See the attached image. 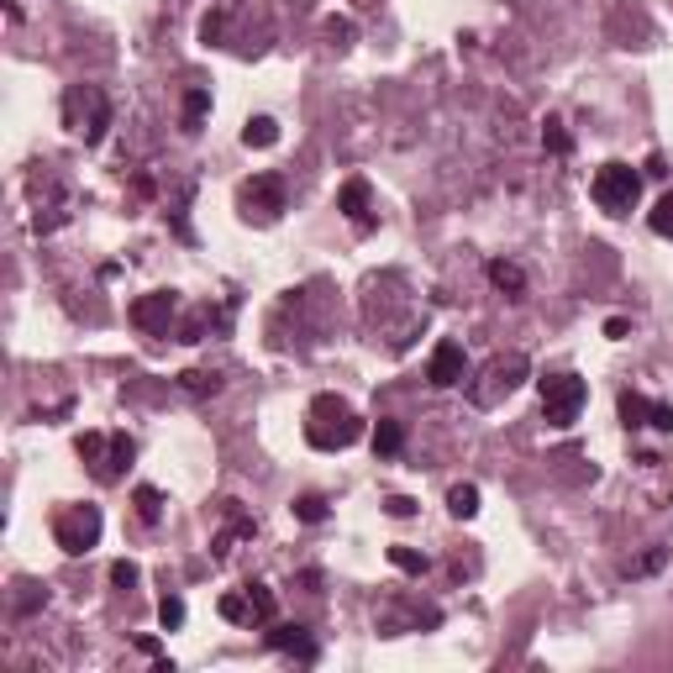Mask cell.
<instances>
[{"instance_id":"6da1fadb","label":"cell","mask_w":673,"mask_h":673,"mask_svg":"<svg viewBox=\"0 0 673 673\" xmlns=\"http://www.w3.org/2000/svg\"><path fill=\"white\" fill-rule=\"evenodd\" d=\"M358 436H363V421H358V410L342 395L311 400V410H306V442L316 453H342V447H353Z\"/></svg>"},{"instance_id":"7a4b0ae2","label":"cell","mask_w":673,"mask_h":673,"mask_svg":"<svg viewBox=\"0 0 673 673\" xmlns=\"http://www.w3.org/2000/svg\"><path fill=\"white\" fill-rule=\"evenodd\" d=\"M64 126H74L84 137V148H95L111 126V95L100 84H69L64 90Z\"/></svg>"},{"instance_id":"3957f363","label":"cell","mask_w":673,"mask_h":673,"mask_svg":"<svg viewBox=\"0 0 673 673\" xmlns=\"http://www.w3.org/2000/svg\"><path fill=\"white\" fill-rule=\"evenodd\" d=\"M590 195H594V205H600V211H610V216H626L636 200H642V174H636L632 163L610 159V163H600V168H594Z\"/></svg>"},{"instance_id":"277c9868","label":"cell","mask_w":673,"mask_h":673,"mask_svg":"<svg viewBox=\"0 0 673 673\" xmlns=\"http://www.w3.org/2000/svg\"><path fill=\"white\" fill-rule=\"evenodd\" d=\"M289 211V190L279 174H253L237 185V216L242 221H258V227H274L279 216Z\"/></svg>"},{"instance_id":"5b68a950","label":"cell","mask_w":673,"mask_h":673,"mask_svg":"<svg viewBox=\"0 0 673 673\" xmlns=\"http://www.w3.org/2000/svg\"><path fill=\"white\" fill-rule=\"evenodd\" d=\"M100 505H64L53 515V542L64 548L69 557H84L95 542H100Z\"/></svg>"},{"instance_id":"8992f818","label":"cell","mask_w":673,"mask_h":673,"mask_svg":"<svg viewBox=\"0 0 673 673\" xmlns=\"http://www.w3.org/2000/svg\"><path fill=\"white\" fill-rule=\"evenodd\" d=\"M584 400H590V384L579 374H548L542 379V416H548V427H574Z\"/></svg>"},{"instance_id":"52a82bcc","label":"cell","mask_w":673,"mask_h":673,"mask_svg":"<svg viewBox=\"0 0 673 673\" xmlns=\"http://www.w3.org/2000/svg\"><path fill=\"white\" fill-rule=\"evenodd\" d=\"M526 374H531V363H526V353L495 358V363L484 368V379H489V384H469V400H474V405H495L500 395H515Z\"/></svg>"},{"instance_id":"ba28073f","label":"cell","mask_w":673,"mask_h":673,"mask_svg":"<svg viewBox=\"0 0 673 673\" xmlns=\"http://www.w3.org/2000/svg\"><path fill=\"white\" fill-rule=\"evenodd\" d=\"M174 311H179V295L174 289H153V295H142V300H132V326L137 332H148V337H163L168 332V321H174Z\"/></svg>"},{"instance_id":"9c48e42d","label":"cell","mask_w":673,"mask_h":673,"mask_svg":"<svg viewBox=\"0 0 673 673\" xmlns=\"http://www.w3.org/2000/svg\"><path fill=\"white\" fill-rule=\"evenodd\" d=\"M463 374H469V358H463V342L442 337V342L432 348V363H427V379H432L436 390H453V384H463Z\"/></svg>"},{"instance_id":"30bf717a","label":"cell","mask_w":673,"mask_h":673,"mask_svg":"<svg viewBox=\"0 0 673 673\" xmlns=\"http://www.w3.org/2000/svg\"><path fill=\"white\" fill-rule=\"evenodd\" d=\"M337 211L353 221L358 232H368L379 216H374V190H368V179H348L342 190H337Z\"/></svg>"},{"instance_id":"8fae6325","label":"cell","mask_w":673,"mask_h":673,"mask_svg":"<svg viewBox=\"0 0 673 673\" xmlns=\"http://www.w3.org/2000/svg\"><path fill=\"white\" fill-rule=\"evenodd\" d=\"M132 458H137V442H132L126 432H116V436H111V447H106V463H100V474H95V479L116 484V479L132 469Z\"/></svg>"},{"instance_id":"7c38bea8","label":"cell","mask_w":673,"mask_h":673,"mask_svg":"<svg viewBox=\"0 0 673 673\" xmlns=\"http://www.w3.org/2000/svg\"><path fill=\"white\" fill-rule=\"evenodd\" d=\"M269 647H274V652H295L300 663L316 658V642H311L306 626H274V632H269Z\"/></svg>"},{"instance_id":"4fadbf2b","label":"cell","mask_w":673,"mask_h":673,"mask_svg":"<svg viewBox=\"0 0 673 673\" xmlns=\"http://www.w3.org/2000/svg\"><path fill=\"white\" fill-rule=\"evenodd\" d=\"M489 284H495L500 295H511V300H521V295H526V274L515 269L511 258H489Z\"/></svg>"},{"instance_id":"5bb4252c","label":"cell","mask_w":673,"mask_h":673,"mask_svg":"<svg viewBox=\"0 0 673 673\" xmlns=\"http://www.w3.org/2000/svg\"><path fill=\"white\" fill-rule=\"evenodd\" d=\"M616 410H621V427H626V432H636V427H647V421H652V400L636 395V390H621Z\"/></svg>"},{"instance_id":"9a60e30c","label":"cell","mask_w":673,"mask_h":673,"mask_svg":"<svg viewBox=\"0 0 673 673\" xmlns=\"http://www.w3.org/2000/svg\"><path fill=\"white\" fill-rule=\"evenodd\" d=\"M400 447H405V427L390 421V416H379V427H374V453H379V458H400Z\"/></svg>"},{"instance_id":"2e32d148","label":"cell","mask_w":673,"mask_h":673,"mask_svg":"<svg viewBox=\"0 0 673 673\" xmlns=\"http://www.w3.org/2000/svg\"><path fill=\"white\" fill-rule=\"evenodd\" d=\"M242 142H247V148H274L279 142V121L274 116H247L242 121Z\"/></svg>"},{"instance_id":"e0dca14e","label":"cell","mask_w":673,"mask_h":673,"mask_svg":"<svg viewBox=\"0 0 673 673\" xmlns=\"http://www.w3.org/2000/svg\"><path fill=\"white\" fill-rule=\"evenodd\" d=\"M179 390L195 395V400H205V395L221 390V374H216V368H190V374H179Z\"/></svg>"},{"instance_id":"ac0fdd59","label":"cell","mask_w":673,"mask_h":673,"mask_svg":"<svg viewBox=\"0 0 673 673\" xmlns=\"http://www.w3.org/2000/svg\"><path fill=\"white\" fill-rule=\"evenodd\" d=\"M447 511L458 515V521H474L479 515V484H453V489H447Z\"/></svg>"},{"instance_id":"d6986e66","label":"cell","mask_w":673,"mask_h":673,"mask_svg":"<svg viewBox=\"0 0 673 673\" xmlns=\"http://www.w3.org/2000/svg\"><path fill=\"white\" fill-rule=\"evenodd\" d=\"M106 447H111V436L106 432H80V442H74V453H80L95 474H100V463H106Z\"/></svg>"},{"instance_id":"ffe728a7","label":"cell","mask_w":673,"mask_h":673,"mask_svg":"<svg viewBox=\"0 0 673 673\" xmlns=\"http://www.w3.org/2000/svg\"><path fill=\"white\" fill-rule=\"evenodd\" d=\"M247 600H253V621H258V626H274V616H279L274 590H269V584H247Z\"/></svg>"},{"instance_id":"44dd1931","label":"cell","mask_w":673,"mask_h":673,"mask_svg":"<svg viewBox=\"0 0 673 673\" xmlns=\"http://www.w3.org/2000/svg\"><path fill=\"white\" fill-rule=\"evenodd\" d=\"M132 505H137V515H142V521L153 526V521L163 515V495L153 489V484H137V489H132Z\"/></svg>"},{"instance_id":"7402d4cb","label":"cell","mask_w":673,"mask_h":673,"mask_svg":"<svg viewBox=\"0 0 673 673\" xmlns=\"http://www.w3.org/2000/svg\"><path fill=\"white\" fill-rule=\"evenodd\" d=\"M205 111H211V90H190L185 95V132H200Z\"/></svg>"},{"instance_id":"603a6c76","label":"cell","mask_w":673,"mask_h":673,"mask_svg":"<svg viewBox=\"0 0 673 673\" xmlns=\"http://www.w3.org/2000/svg\"><path fill=\"white\" fill-rule=\"evenodd\" d=\"M216 610H221V621H253V600H247V590L242 594H221V605H216Z\"/></svg>"},{"instance_id":"cb8c5ba5","label":"cell","mask_w":673,"mask_h":673,"mask_svg":"<svg viewBox=\"0 0 673 673\" xmlns=\"http://www.w3.org/2000/svg\"><path fill=\"white\" fill-rule=\"evenodd\" d=\"M390 563H395L400 574H416V579L432 568V563H427V553H416V548H390Z\"/></svg>"},{"instance_id":"d4e9b609","label":"cell","mask_w":673,"mask_h":673,"mask_svg":"<svg viewBox=\"0 0 673 673\" xmlns=\"http://www.w3.org/2000/svg\"><path fill=\"white\" fill-rule=\"evenodd\" d=\"M647 227H652L658 237H673V190H663V200H658L652 216H647Z\"/></svg>"},{"instance_id":"484cf974","label":"cell","mask_w":673,"mask_h":673,"mask_svg":"<svg viewBox=\"0 0 673 673\" xmlns=\"http://www.w3.org/2000/svg\"><path fill=\"white\" fill-rule=\"evenodd\" d=\"M289 511H295V521H306V526H321V521H326V500H321V495H300Z\"/></svg>"},{"instance_id":"4316f807","label":"cell","mask_w":673,"mask_h":673,"mask_svg":"<svg viewBox=\"0 0 673 673\" xmlns=\"http://www.w3.org/2000/svg\"><path fill=\"white\" fill-rule=\"evenodd\" d=\"M159 621H163V632H179V626H185V600H179V594H163L159 600Z\"/></svg>"},{"instance_id":"83f0119b","label":"cell","mask_w":673,"mask_h":673,"mask_svg":"<svg viewBox=\"0 0 673 673\" xmlns=\"http://www.w3.org/2000/svg\"><path fill=\"white\" fill-rule=\"evenodd\" d=\"M542 148H548V153H557V159L574 148V142H568V132H563V121H548V126H542Z\"/></svg>"},{"instance_id":"f1b7e54d","label":"cell","mask_w":673,"mask_h":673,"mask_svg":"<svg viewBox=\"0 0 673 673\" xmlns=\"http://www.w3.org/2000/svg\"><path fill=\"white\" fill-rule=\"evenodd\" d=\"M137 579H142V568H137L132 557H116V563H111V584H116V590H132Z\"/></svg>"},{"instance_id":"f546056e","label":"cell","mask_w":673,"mask_h":673,"mask_svg":"<svg viewBox=\"0 0 673 673\" xmlns=\"http://www.w3.org/2000/svg\"><path fill=\"white\" fill-rule=\"evenodd\" d=\"M326 38L332 42H353V22H348V16H326Z\"/></svg>"},{"instance_id":"4dcf8cb0","label":"cell","mask_w":673,"mask_h":673,"mask_svg":"<svg viewBox=\"0 0 673 673\" xmlns=\"http://www.w3.org/2000/svg\"><path fill=\"white\" fill-rule=\"evenodd\" d=\"M384 511L395 515V521H405V515H416V500H410V495H390V500H384Z\"/></svg>"},{"instance_id":"1f68e13d","label":"cell","mask_w":673,"mask_h":673,"mask_svg":"<svg viewBox=\"0 0 673 673\" xmlns=\"http://www.w3.org/2000/svg\"><path fill=\"white\" fill-rule=\"evenodd\" d=\"M647 427H658V432H673V405L652 400V421H647Z\"/></svg>"},{"instance_id":"d6a6232c","label":"cell","mask_w":673,"mask_h":673,"mask_svg":"<svg viewBox=\"0 0 673 673\" xmlns=\"http://www.w3.org/2000/svg\"><path fill=\"white\" fill-rule=\"evenodd\" d=\"M221 22H227V16H221V11H211V16L200 22V42H216V38H221Z\"/></svg>"},{"instance_id":"836d02e7","label":"cell","mask_w":673,"mask_h":673,"mask_svg":"<svg viewBox=\"0 0 673 673\" xmlns=\"http://www.w3.org/2000/svg\"><path fill=\"white\" fill-rule=\"evenodd\" d=\"M663 557H669V548H652V553L642 557V563H636L632 574H658V568H663Z\"/></svg>"},{"instance_id":"e575fe53","label":"cell","mask_w":673,"mask_h":673,"mask_svg":"<svg viewBox=\"0 0 673 673\" xmlns=\"http://www.w3.org/2000/svg\"><path fill=\"white\" fill-rule=\"evenodd\" d=\"M626 332H632V321H626V316H610V321H605V337H616V342H621Z\"/></svg>"},{"instance_id":"d590c367","label":"cell","mask_w":673,"mask_h":673,"mask_svg":"<svg viewBox=\"0 0 673 673\" xmlns=\"http://www.w3.org/2000/svg\"><path fill=\"white\" fill-rule=\"evenodd\" d=\"M237 531H253V521H242ZM232 553V537H216V557H227Z\"/></svg>"}]
</instances>
